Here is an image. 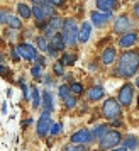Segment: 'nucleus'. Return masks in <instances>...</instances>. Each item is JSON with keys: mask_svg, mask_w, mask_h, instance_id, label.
<instances>
[{"mask_svg": "<svg viewBox=\"0 0 139 151\" xmlns=\"http://www.w3.org/2000/svg\"><path fill=\"white\" fill-rule=\"evenodd\" d=\"M139 70V55L136 51H125L120 56V63H119V71L117 75L129 78Z\"/></svg>", "mask_w": 139, "mask_h": 151, "instance_id": "obj_1", "label": "nucleus"}, {"mask_svg": "<svg viewBox=\"0 0 139 151\" xmlns=\"http://www.w3.org/2000/svg\"><path fill=\"white\" fill-rule=\"evenodd\" d=\"M63 37H64V42L70 44V46H73V44H77L78 41V36H80V29L77 27V22L73 21V19H66V21H63Z\"/></svg>", "mask_w": 139, "mask_h": 151, "instance_id": "obj_2", "label": "nucleus"}, {"mask_svg": "<svg viewBox=\"0 0 139 151\" xmlns=\"http://www.w3.org/2000/svg\"><path fill=\"white\" fill-rule=\"evenodd\" d=\"M120 114V104L115 99H107L102 105V116L107 119H115Z\"/></svg>", "mask_w": 139, "mask_h": 151, "instance_id": "obj_3", "label": "nucleus"}, {"mask_svg": "<svg viewBox=\"0 0 139 151\" xmlns=\"http://www.w3.org/2000/svg\"><path fill=\"white\" fill-rule=\"evenodd\" d=\"M120 139H122V136L119 134L117 131H109V132L100 139V148H102V150H112V148H115V146L120 143Z\"/></svg>", "mask_w": 139, "mask_h": 151, "instance_id": "obj_4", "label": "nucleus"}, {"mask_svg": "<svg viewBox=\"0 0 139 151\" xmlns=\"http://www.w3.org/2000/svg\"><path fill=\"white\" fill-rule=\"evenodd\" d=\"M53 127V122H51V112H42L41 117H39V121H37V134L41 137H44L48 134L49 131Z\"/></svg>", "mask_w": 139, "mask_h": 151, "instance_id": "obj_5", "label": "nucleus"}, {"mask_svg": "<svg viewBox=\"0 0 139 151\" xmlns=\"http://www.w3.org/2000/svg\"><path fill=\"white\" fill-rule=\"evenodd\" d=\"M132 97H134V87L131 83H125L124 87L119 90V104L120 105H131Z\"/></svg>", "mask_w": 139, "mask_h": 151, "instance_id": "obj_6", "label": "nucleus"}, {"mask_svg": "<svg viewBox=\"0 0 139 151\" xmlns=\"http://www.w3.org/2000/svg\"><path fill=\"white\" fill-rule=\"evenodd\" d=\"M92 141H93V134L88 129H80L77 132H73V136H71V143L75 144H85V143H92Z\"/></svg>", "mask_w": 139, "mask_h": 151, "instance_id": "obj_7", "label": "nucleus"}, {"mask_svg": "<svg viewBox=\"0 0 139 151\" xmlns=\"http://www.w3.org/2000/svg\"><path fill=\"white\" fill-rule=\"evenodd\" d=\"M17 51H19V56L26 58V60H29V61H32V60H36V58L39 56L37 53H36L34 46H31V44H27V42L19 44V46H17Z\"/></svg>", "mask_w": 139, "mask_h": 151, "instance_id": "obj_8", "label": "nucleus"}, {"mask_svg": "<svg viewBox=\"0 0 139 151\" xmlns=\"http://www.w3.org/2000/svg\"><path fill=\"white\" fill-rule=\"evenodd\" d=\"M131 21H129V17L127 15H119L117 21L114 22V31L117 32V34H122V32H127L129 29H131Z\"/></svg>", "mask_w": 139, "mask_h": 151, "instance_id": "obj_9", "label": "nucleus"}, {"mask_svg": "<svg viewBox=\"0 0 139 151\" xmlns=\"http://www.w3.org/2000/svg\"><path fill=\"white\" fill-rule=\"evenodd\" d=\"M136 42H138V36L134 34V32H125V34L120 37L119 46H120V48H131Z\"/></svg>", "mask_w": 139, "mask_h": 151, "instance_id": "obj_10", "label": "nucleus"}, {"mask_svg": "<svg viewBox=\"0 0 139 151\" xmlns=\"http://www.w3.org/2000/svg\"><path fill=\"white\" fill-rule=\"evenodd\" d=\"M90 17H92V21H93V24L100 27V26H104L105 22L110 19V12H92Z\"/></svg>", "mask_w": 139, "mask_h": 151, "instance_id": "obj_11", "label": "nucleus"}, {"mask_svg": "<svg viewBox=\"0 0 139 151\" xmlns=\"http://www.w3.org/2000/svg\"><path fill=\"white\" fill-rule=\"evenodd\" d=\"M87 97H88V100H100L102 97H104V88L102 87H92V88H88V92H87Z\"/></svg>", "mask_w": 139, "mask_h": 151, "instance_id": "obj_12", "label": "nucleus"}, {"mask_svg": "<svg viewBox=\"0 0 139 151\" xmlns=\"http://www.w3.org/2000/svg\"><path fill=\"white\" fill-rule=\"evenodd\" d=\"M92 34V27H90V22H83L82 24V29H80V36H78V41L80 42H87L88 37Z\"/></svg>", "mask_w": 139, "mask_h": 151, "instance_id": "obj_13", "label": "nucleus"}, {"mask_svg": "<svg viewBox=\"0 0 139 151\" xmlns=\"http://www.w3.org/2000/svg\"><path fill=\"white\" fill-rule=\"evenodd\" d=\"M115 5H117V0H97V7L102 12H110Z\"/></svg>", "mask_w": 139, "mask_h": 151, "instance_id": "obj_14", "label": "nucleus"}, {"mask_svg": "<svg viewBox=\"0 0 139 151\" xmlns=\"http://www.w3.org/2000/svg\"><path fill=\"white\" fill-rule=\"evenodd\" d=\"M114 60H115V49L114 48L104 49V53H102V63L104 65H110Z\"/></svg>", "mask_w": 139, "mask_h": 151, "instance_id": "obj_15", "label": "nucleus"}, {"mask_svg": "<svg viewBox=\"0 0 139 151\" xmlns=\"http://www.w3.org/2000/svg\"><path fill=\"white\" fill-rule=\"evenodd\" d=\"M51 46L54 49H58V51H61V49H64V46H66V42H64V37H63V34H56L53 39H51Z\"/></svg>", "mask_w": 139, "mask_h": 151, "instance_id": "obj_16", "label": "nucleus"}, {"mask_svg": "<svg viewBox=\"0 0 139 151\" xmlns=\"http://www.w3.org/2000/svg\"><path fill=\"white\" fill-rule=\"evenodd\" d=\"M42 100H44V110L46 112H51L53 110V95L49 92H44L42 93Z\"/></svg>", "mask_w": 139, "mask_h": 151, "instance_id": "obj_17", "label": "nucleus"}, {"mask_svg": "<svg viewBox=\"0 0 139 151\" xmlns=\"http://www.w3.org/2000/svg\"><path fill=\"white\" fill-rule=\"evenodd\" d=\"M107 132H109V126H107V124H104V126H98V127H95V129L92 131L93 139H95V137H100V139H102Z\"/></svg>", "mask_w": 139, "mask_h": 151, "instance_id": "obj_18", "label": "nucleus"}, {"mask_svg": "<svg viewBox=\"0 0 139 151\" xmlns=\"http://www.w3.org/2000/svg\"><path fill=\"white\" fill-rule=\"evenodd\" d=\"M17 12H19V15L24 17V19H29V17L32 15V10H31L26 4H19V5H17Z\"/></svg>", "mask_w": 139, "mask_h": 151, "instance_id": "obj_19", "label": "nucleus"}, {"mask_svg": "<svg viewBox=\"0 0 139 151\" xmlns=\"http://www.w3.org/2000/svg\"><path fill=\"white\" fill-rule=\"evenodd\" d=\"M7 24H9L12 29H21V27H22V22H21V19H19L17 15H10V14H9Z\"/></svg>", "mask_w": 139, "mask_h": 151, "instance_id": "obj_20", "label": "nucleus"}, {"mask_svg": "<svg viewBox=\"0 0 139 151\" xmlns=\"http://www.w3.org/2000/svg\"><path fill=\"white\" fill-rule=\"evenodd\" d=\"M32 15H34L39 22H42V19H46V12H44L42 5H34V9H32Z\"/></svg>", "mask_w": 139, "mask_h": 151, "instance_id": "obj_21", "label": "nucleus"}, {"mask_svg": "<svg viewBox=\"0 0 139 151\" xmlns=\"http://www.w3.org/2000/svg\"><path fill=\"white\" fill-rule=\"evenodd\" d=\"M139 146V141H138V137H134V136H129V137H125L124 139V148H131V150H136Z\"/></svg>", "mask_w": 139, "mask_h": 151, "instance_id": "obj_22", "label": "nucleus"}, {"mask_svg": "<svg viewBox=\"0 0 139 151\" xmlns=\"http://www.w3.org/2000/svg\"><path fill=\"white\" fill-rule=\"evenodd\" d=\"M36 42H37V48L41 49V51H48V48H49L48 37H44V36H37V37H36Z\"/></svg>", "mask_w": 139, "mask_h": 151, "instance_id": "obj_23", "label": "nucleus"}, {"mask_svg": "<svg viewBox=\"0 0 139 151\" xmlns=\"http://www.w3.org/2000/svg\"><path fill=\"white\" fill-rule=\"evenodd\" d=\"M48 24H49V26H51L53 29H54V31H59V29L63 27V21L59 19V17H58V15H54V17H51Z\"/></svg>", "mask_w": 139, "mask_h": 151, "instance_id": "obj_24", "label": "nucleus"}, {"mask_svg": "<svg viewBox=\"0 0 139 151\" xmlns=\"http://www.w3.org/2000/svg\"><path fill=\"white\" fill-rule=\"evenodd\" d=\"M39 104H41V97H39V90L36 88H32V107H39Z\"/></svg>", "mask_w": 139, "mask_h": 151, "instance_id": "obj_25", "label": "nucleus"}, {"mask_svg": "<svg viewBox=\"0 0 139 151\" xmlns=\"http://www.w3.org/2000/svg\"><path fill=\"white\" fill-rule=\"evenodd\" d=\"M64 105H66V109H73L75 105H77V97L75 95H70L64 99Z\"/></svg>", "mask_w": 139, "mask_h": 151, "instance_id": "obj_26", "label": "nucleus"}, {"mask_svg": "<svg viewBox=\"0 0 139 151\" xmlns=\"http://www.w3.org/2000/svg\"><path fill=\"white\" fill-rule=\"evenodd\" d=\"M63 151H87L85 150V146H82V144H75V143H71L70 146H66Z\"/></svg>", "mask_w": 139, "mask_h": 151, "instance_id": "obj_27", "label": "nucleus"}, {"mask_svg": "<svg viewBox=\"0 0 139 151\" xmlns=\"http://www.w3.org/2000/svg\"><path fill=\"white\" fill-rule=\"evenodd\" d=\"M70 92H71V90H70V87H66V85H61V87H59V97H61L63 100H64L66 97L71 95Z\"/></svg>", "mask_w": 139, "mask_h": 151, "instance_id": "obj_28", "label": "nucleus"}, {"mask_svg": "<svg viewBox=\"0 0 139 151\" xmlns=\"http://www.w3.org/2000/svg\"><path fill=\"white\" fill-rule=\"evenodd\" d=\"M61 63L63 65H73V63H75V56L73 55H63Z\"/></svg>", "mask_w": 139, "mask_h": 151, "instance_id": "obj_29", "label": "nucleus"}, {"mask_svg": "<svg viewBox=\"0 0 139 151\" xmlns=\"http://www.w3.org/2000/svg\"><path fill=\"white\" fill-rule=\"evenodd\" d=\"M70 90H71L73 93H77V95H78V93H82V92H83V87H82L80 83H71Z\"/></svg>", "mask_w": 139, "mask_h": 151, "instance_id": "obj_30", "label": "nucleus"}, {"mask_svg": "<svg viewBox=\"0 0 139 151\" xmlns=\"http://www.w3.org/2000/svg\"><path fill=\"white\" fill-rule=\"evenodd\" d=\"M49 132H51L53 136H56V134H59V132H61V124H59V122H54V124H53V127H51V131H49Z\"/></svg>", "mask_w": 139, "mask_h": 151, "instance_id": "obj_31", "label": "nucleus"}, {"mask_svg": "<svg viewBox=\"0 0 139 151\" xmlns=\"http://www.w3.org/2000/svg\"><path fill=\"white\" fill-rule=\"evenodd\" d=\"M63 66H64V65H63L61 61L54 63V66H53V70H54V73H56V75H63Z\"/></svg>", "mask_w": 139, "mask_h": 151, "instance_id": "obj_32", "label": "nucleus"}, {"mask_svg": "<svg viewBox=\"0 0 139 151\" xmlns=\"http://www.w3.org/2000/svg\"><path fill=\"white\" fill-rule=\"evenodd\" d=\"M31 73H32V76H34V78H39V76H41V66H39V65H36V66H32V70H31Z\"/></svg>", "mask_w": 139, "mask_h": 151, "instance_id": "obj_33", "label": "nucleus"}, {"mask_svg": "<svg viewBox=\"0 0 139 151\" xmlns=\"http://www.w3.org/2000/svg\"><path fill=\"white\" fill-rule=\"evenodd\" d=\"M7 17H9V14H7V12H4V10H0V24H4V22H7Z\"/></svg>", "mask_w": 139, "mask_h": 151, "instance_id": "obj_34", "label": "nucleus"}, {"mask_svg": "<svg viewBox=\"0 0 139 151\" xmlns=\"http://www.w3.org/2000/svg\"><path fill=\"white\" fill-rule=\"evenodd\" d=\"M48 53H49V56H53V58H54V56H58V49H54L53 46H51V44H49V48H48Z\"/></svg>", "mask_w": 139, "mask_h": 151, "instance_id": "obj_35", "label": "nucleus"}, {"mask_svg": "<svg viewBox=\"0 0 139 151\" xmlns=\"http://www.w3.org/2000/svg\"><path fill=\"white\" fill-rule=\"evenodd\" d=\"M36 61H37V65H39V66H42V65L46 63V60H44L42 56H37V58H36Z\"/></svg>", "mask_w": 139, "mask_h": 151, "instance_id": "obj_36", "label": "nucleus"}, {"mask_svg": "<svg viewBox=\"0 0 139 151\" xmlns=\"http://www.w3.org/2000/svg\"><path fill=\"white\" fill-rule=\"evenodd\" d=\"M12 58H14L15 61L19 60V51H17V48H14V49H12Z\"/></svg>", "mask_w": 139, "mask_h": 151, "instance_id": "obj_37", "label": "nucleus"}, {"mask_svg": "<svg viewBox=\"0 0 139 151\" xmlns=\"http://www.w3.org/2000/svg\"><path fill=\"white\" fill-rule=\"evenodd\" d=\"M63 2H64V0H49V4H51V5H61Z\"/></svg>", "mask_w": 139, "mask_h": 151, "instance_id": "obj_38", "label": "nucleus"}, {"mask_svg": "<svg viewBox=\"0 0 139 151\" xmlns=\"http://www.w3.org/2000/svg\"><path fill=\"white\" fill-rule=\"evenodd\" d=\"M134 15H136V17L139 19V2L136 4V5H134Z\"/></svg>", "mask_w": 139, "mask_h": 151, "instance_id": "obj_39", "label": "nucleus"}, {"mask_svg": "<svg viewBox=\"0 0 139 151\" xmlns=\"http://www.w3.org/2000/svg\"><path fill=\"white\" fill-rule=\"evenodd\" d=\"M0 75H7V68L2 66V65H0Z\"/></svg>", "mask_w": 139, "mask_h": 151, "instance_id": "obj_40", "label": "nucleus"}, {"mask_svg": "<svg viewBox=\"0 0 139 151\" xmlns=\"http://www.w3.org/2000/svg\"><path fill=\"white\" fill-rule=\"evenodd\" d=\"M112 126H115V127H119V126H122V122H120V121H114V122H112Z\"/></svg>", "mask_w": 139, "mask_h": 151, "instance_id": "obj_41", "label": "nucleus"}, {"mask_svg": "<svg viewBox=\"0 0 139 151\" xmlns=\"http://www.w3.org/2000/svg\"><path fill=\"white\" fill-rule=\"evenodd\" d=\"M114 151H127V148H114Z\"/></svg>", "mask_w": 139, "mask_h": 151, "instance_id": "obj_42", "label": "nucleus"}, {"mask_svg": "<svg viewBox=\"0 0 139 151\" xmlns=\"http://www.w3.org/2000/svg\"><path fill=\"white\" fill-rule=\"evenodd\" d=\"M2 61H4V55L0 53V65H2Z\"/></svg>", "mask_w": 139, "mask_h": 151, "instance_id": "obj_43", "label": "nucleus"}, {"mask_svg": "<svg viewBox=\"0 0 139 151\" xmlns=\"http://www.w3.org/2000/svg\"><path fill=\"white\" fill-rule=\"evenodd\" d=\"M136 85H138V87H139V80H138V82H136Z\"/></svg>", "mask_w": 139, "mask_h": 151, "instance_id": "obj_44", "label": "nucleus"}, {"mask_svg": "<svg viewBox=\"0 0 139 151\" xmlns=\"http://www.w3.org/2000/svg\"><path fill=\"white\" fill-rule=\"evenodd\" d=\"M138 107H139V97H138Z\"/></svg>", "mask_w": 139, "mask_h": 151, "instance_id": "obj_45", "label": "nucleus"}]
</instances>
